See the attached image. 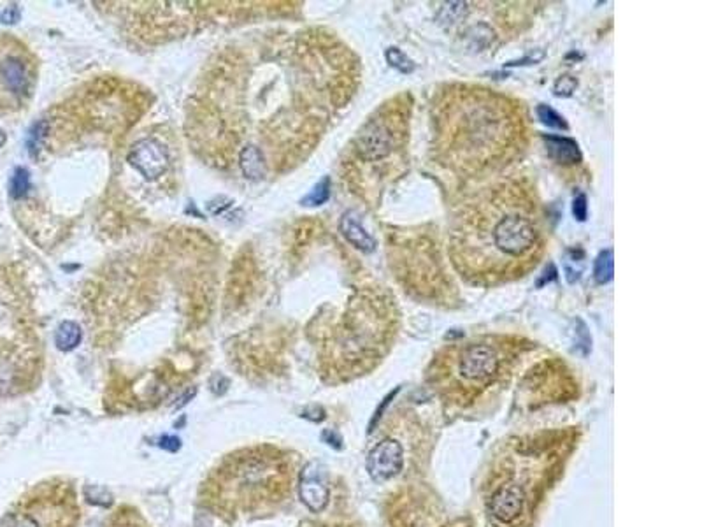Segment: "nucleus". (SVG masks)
Returning a JSON list of instances; mask_svg holds the SVG:
<instances>
[{
    "instance_id": "nucleus-26",
    "label": "nucleus",
    "mask_w": 702,
    "mask_h": 527,
    "mask_svg": "<svg viewBox=\"0 0 702 527\" xmlns=\"http://www.w3.org/2000/svg\"><path fill=\"white\" fill-rule=\"evenodd\" d=\"M586 197L583 194H579L578 197L574 199V202H572V215L576 216V220H579V222H585L586 220Z\"/></svg>"
},
{
    "instance_id": "nucleus-1",
    "label": "nucleus",
    "mask_w": 702,
    "mask_h": 527,
    "mask_svg": "<svg viewBox=\"0 0 702 527\" xmlns=\"http://www.w3.org/2000/svg\"><path fill=\"white\" fill-rule=\"evenodd\" d=\"M546 250L541 202L525 178H506L476 192L450 227V257L467 283L498 287L528 274Z\"/></svg>"
},
{
    "instance_id": "nucleus-27",
    "label": "nucleus",
    "mask_w": 702,
    "mask_h": 527,
    "mask_svg": "<svg viewBox=\"0 0 702 527\" xmlns=\"http://www.w3.org/2000/svg\"><path fill=\"white\" fill-rule=\"evenodd\" d=\"M2 21L4 23H16L18 20H20V9H18L16 6H11V7H7L6 11L2 13Z\"/></svg>"
},
{
    "instance_id": "nucleus-2",
    "label": "nucleus",
    "mask_w": 702,
    "mask_h": 527,
    "mask_svg": "<svg viewBox=\"0 0 702 527\" xmlns=\"http://www.w3.org/2000/svg\"><path fill=\"white\" fill-rule=\"evenodd\" d=\"M434 151L439 164L462 176L494 172L527 146L522 102L478 84H452L432 108Z\"/></svg>"
},
{
    "instance_id": "nucleus-20",
    "label": "nucleus",
    "mask_w": 702,
    "mask_h": 527,
    "mask_svg": "<svg viewBox=\"0 0 702 527\" xmlns=\"http://www.w3.org/2000/svg\"><path fill=\"white\" fill-rule=\"evenodd\" d=\"M48 135H50V121L40 120L37 121V123H34V127H32L30 132H28V141H27L30 155H35L37 151L43 148Z\"/></svg>"
},
{
    "instance_id": "nucleus-19",
    "label": "nucleus",
    "mask_w": 702,
    "mask_h": 527,
    "mask_svg": "<svg viewBox=\"0 0 702 527\" xmlns=\"http://www.w3.org/2000/svg\"><path fill=\"white\" fill-rule=\"evenodd\" d=\"M30 190V172L25 167H18L16 171L11 176V183H9V194L11 197L14 199H21L28 194Z\"/></svg>"
},
{
    "instance_id": "nucleus-13",
    "label": "nucleus",
    "mask_w": 702,
    "mask_h": 527,
    "mask_svg": "<svg viewBox=\"0 0 702 527\" xmlns=\"http://www.w3.org/2000/svg\"><path fill=\"white\" fill-rule=\"evenodd\" d=\"M339 228H341L346 241L351 243L357 250H360V252L364 253L374 252L376 248L374 238L362 227L360 220H358V215L355 211H346L345 215L341 216Z\"/></svg>"
},
{
    "instance_id": "nucleus-29",
    "label": "nucleus",
    "mask_w": 702,
    "mask_h": 527,
    "mask_svg": "<svg viewBox=\"0 0 702 527\" xmlns=\"http://www.w3.org/2000/svg\"><path fill=\"white\" fill-rule=\"evenodd\" d=\"M4 143H6V132H4L2 128H0V148H2V146H4Z\"/></svg>"
},
{
    "instance_id": "nucleus-21",
    "label": "nucleus",
    "mask_w": 702,
    "mask_h": 527,
    "mask_svg": "<svg viewBox=\"0 0 702 527\" xmlns=\"http://www.w3.org/2000/svg\"><path fill=\"white\" fill-rule=\"evenodd\" d=\"M386 60H388V64L391 65V67L397 69V71H401L402 74H409V72L415 71V62H413L411 58H409L408 55L404 53V51L399 50V48H388Z\"/></svg>"
},
{
    "instance_id": "nucleus-11",
    "label": "nucleus",
    "mask_w": 702,
    "mask_h": 527,
    "mask_svg": "<svg viewBox=\"0 0 702 527\" xmlns=\"http://www.w3.org/2000/svg\"><path fill=\"white\" fill-rule=\"evenodd\" d=\"M299 494H301L302 503L315 514L327 506L330 492H328L323 467L318 462L308 464L302 470L301 478H299Z\"/></svg>"
},
{
    "instance_id": "nucleus-24",
    "label": "nucleus",
    "mask_w": 702,
    "mask_h": 527,
    "mask_svg": "<svg viewBox=\"0 0 702 527\" xmlns=\"http://www.w3.org/2000/svg\"><path fill=\"white\" fill-rule=\"evenodd\" d=\"M576 88H578V79L571 74H564L555 81L553 91H555V95H559V97H571V95L574 94Z\"/></svg>"
},
{
    "instance_id": "nucleus-25",
    "label": "nucleus",
    "mask_w": 702,
    "mask_h": 527,
    "mask_svg": "<svg viewBox=\"0 0 702 527\" xmlns=\"http://www.w3.org/2000/svg\"><path fill=\"white\" fill-rule=\"evenodd\" d=\"M465 7H467L465 2L445 4L441 11V21H457L462 14H465Z\"/></svg>"
},
{
    "instance_id": "nucleus-10",
    "label": "nucleus",
    "mask_w": 702,
    "mask_h": 527,
    "mask_svg": "<svg viewBox=\"0 0 702 527\" xmlns=\"http://www.w3.org/2000/svg\"><path fill=\"white\" fill-rule=\"evenodd\" d=\"M127 160L146 179L160 178L169 169L167 150L155 139H140L135 143Z\"/></svg>"
},
{
    "instance_id": "nucleus-14",
    "label": "nucleus",
    "mask_w": 702,
    "mask_h": 527,
    "mask_svg": "<svg viewBox=\"0 0 702 527\" xmlns=\"http://www.w3.org/2000/svg\"><path fill=\"white\" fill-rule=\"evenodd\" d=\"M546 145V151L552 160L562 165H576L581 162V151L574 139L562 138V135H545L542 138Z\"/></svg>"
},
{
    "instance_id": "nucleus-23",
    "label": "nucleus",
    "mask_w": 702,
    "mask_h": 527,
    "mask_svg": "<svg viewBox=\"0 0 702 527\" xmlns=\"http://www.w3.org/2000/svg\"><path fill=\"white\" fill-rule=\"evenodd\" d=\"M535 113H537V118L546 125V127L559 128V131H567V121H565L564 116H560L555 109L550 108V106L539 104Z\"/></svg>"
},
{
    "instance_id": "nucleus-12",
    "label": "nucleus",
    "mask_w": 702,
    "mask_h": 527,
    "mask_svg": "<svg viewBox=\"0 0 702 527\" xmlns=\"http://www.w3.org/2000/svg\"><path fill=\"white\" fill-rule=\"evenodd\" d=\"M0 76H2L4 87L14 95H23L28 91V84H30V76H28L27 67L23 62L18 57H7L4 58L0 64Z\"/></svg>"
},
{
    "instance_id": "nucleus-18",
    "label": "nucleus",
    "mask_w": 702,
    "mask_h": 527,
    "mask_svg": "<svg viewBox=\"0 0 702 527\" xmlns=\"http://www.w3.org/2000/svg\"><path fill=\"white\" fill-rule=\"evenodd\" d=\"M613 274H615V253H613L611 248H608L598 253V257L596 259L594 278H596L598 285H604V283L611 282Z\"/></svg>"
},
{
    "instance_id": "nucleus-8",
    "label": "nucleus",
    "mask_w": 702,
    "mask_h": 527,
    "mask_svg": "<svg viewBox=\"0 0 702 527\" xmlns=\"http://www.w3.org/2000/svg\"><path fill=\"white\" fill-rule=\"evenodd\" d=\"M76 489L62 478L44 480L28 490L0 518V527H79Z\"/></svg>"
},
{
    "instance_id": "nucleus-9",
    "label": "nucleus",
    "mask_w": 702,
    "mask_h": 527,
    "mask_svg": "<svg viewBox=\"0 0 702 527\" xmlns=\"http://www.w3.org/2000/svg\"><path fill=\"white\" fill-rule=\"evenodd\" d=\"M404 466L406 447L399 434H385L367 455V473L376 484H385L399 477Z\"/></svg>"
},
{
    "instance_id": "nucleus-5",
    "label": "nucleus",
    "mask_w": 702,
    "mask_h": 527,
    "mask_svg": "<svg viewBox=\"0 0 702 527\" xmlns=\"http://www.w3.org/2000/svg\"><path fill=\"white\" fill-rule=\"evenodd\" d=\"M530 343L518 336H479L442 346L427 367V383L446 411L472 410L511 378Z\"/></svg>"
},
{
    "instance_id": "nucleus-3",
    "label": "nucleus",
    "mask_w": 702,
    "mask_h": 527,
    "mask_svg": "<svg viewBox=\"0 0 702 527\" xmlns=\"http://www.w3.org/2000/svg\"><path fill=\"white\" fill-rule=\"evenodd\" d=\"M576 427L509 438L491 457L481 499L491 527H534L579 443Z\"/></svg>"
},
{
    "instance_id": "nucleus-28",
    "label": "nucleus",
    "mask_w": 702,
    "mask_h": 527,
    "mask_svg": "<svg viewBox=\"0 0 702 527\" xmlns=\"http://www.w3.org/2000/svg\"><path fill=\"white\" fill-rule=\"evenodd\" d=\"M306 527H357V526H351V524H309Z\"/></svg>"
},
{
    "instance_id": "nucleus-17",
    "label": "nucleus",
    "mask_w": 702,
    "mask_h": 527,
    "mask_svg": "<svg viewBox=\"0 0 702 527\" xmlns=\"http://www.w3.org/2000/svg\"><path fill=\"white\" fill-rule=\"evenodd\" d=\"M106 527H151L144 521L143 515L135 508L123 506L118 508L113 517L106 522Z\"/></svg>"
},
{
    "instance_id": "nucleus-22",
    "label": "nucleus",
    "mask_w": 702,
    "mask_h": 527,
    "mask_svg": "<svg viewBox=\"0 0 702 527\" xmlns=\"http://www.w3.org/2000/svg\"><path fill=\"white\" fill-rule=\"evenodd\" d=\"M330 197V178H323L302 199V206H321Z\"/></svg>"
},
{
    "instance_id": "nucleus-7",
    "label": "nucleus",
    "mask_w": 702,
    "mask_h": 527,
    "mask_svg": "<svg viewBox=\"0 0 702 527\" xmlns=\"http://www.w3.org/2000/svg\"><path fill=\"white\" fill-rule=\"evenodd\" d=\"M411 101L408 95H399L379 106L360 127L351 141V158L367 167H383L394 171L388 160H402L409 139Z\"/></svg>"
},
{
    "instance_id": "nucleus-15",
    "label": "nucleus",
    "mask_w": 702,
    "mask_h": 527,
    "mask_svg": "<svg viewBox=\"0 0 702 527\" xmlns=\"http://www.w3.org/2000/svg\"><path fill=\"white\" fill-rule=\"evenodd\" d=\"M239 167H241L243 174L247 179H262L265 176V169H267V162H265V155L258 146L246 145L245 148L239 150L238 155Z\"/></svg>"
},
{
    "instance_id": "nucleus-4",
    "label": "nucleus",
    "mask_w": 702,
    "mask_h": 527,
    "mask_svg": "<svg viewBox=\"0 0 702 527\" xmlns=\"http://www.w3.org/2000/svg\"><path fill=\"white\" fill-rule=\"evenodd\" d=\"M297 480L295 457L274 445L228 453L202 484L201 501L218 517H260L288 501Z\"/></svg>"
},
{
    "instance_id": "nucleus-6",
    "label": "nucleus",
    "mask_w": 702,
    "mask_h": 527,
    "mask_svg": "<svg viewBox=\"0 0 702 527\" xmlns=\"http://www.w3.org/2000/svg\"><path fill=\"white\" fill-rule=\"evenodd\" d=\"M399 331L395 301L381 290L365 289L350 304L338 329L323 345V370L328 379L367 375L390 352Z\"/></svg>"
},
{
    "instance_id": "nucleus-16",
    "label": "nucleus",
    "mask_w": 702,
    "mask_h": 527,
    "mask_svg": "<svg viewBox=\"0 0 702 527\" xmlns=\"http://www.w3.org/2000/svg\"><path fill=\"white\" fill-rule=\"evenodd\" d=\"M83 339V331L77 326L76 322H70V320H65L58 326L57 333H55V345H57L58 350L62 352H70V350L76 348L77 345Z\"/></svg>"
}]
</instances>
